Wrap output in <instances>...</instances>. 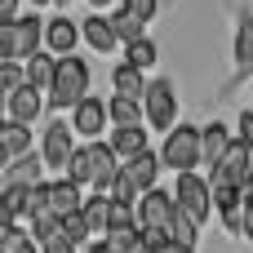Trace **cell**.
<instances>
[{
  "instance_id": "cell-1",
  "label": "cell",
  "mask_w": 253,
  "mask_h": 253,
  "mask_svg": "<svg viewBox=\"0 0 253 253\" xmlns=\"http://www.w3.org/2000/svg\"><path fill=\"white\" fill-rule=\"evenodd\" d=\"M44 27L49 22H40L36 13L31 18H13V22H0V58L4 62H13V58H36L40 53V40H44Z\"/></svg>"
},
{
  "instance_id": "cell-2",
  "label": "cell",
  "mask_w": 253,
  "mask_h": 253,
  "mask_svg": "<svg viewBox=\"0 0 253 253\" xmlns=\"http://www.w3.org/2000/svg\"><path fill=\"white\" fill-rule=\"evenodd\" d=\"M89 98V67L71 53V58H58V80H53V89H49V102H58V107H80Z\"/></svg>"
},
{
  "instance_id": "cell-3",
  "label": "cell",
  "mask_w": 253,
  "mask_h": 253,
  "mask_svg": "<svg viewBox=\"0 0 253 253\" xmlns=\"http://www.w3.org/2000/svg\"><path fill=\"white\" fill-rule=\"evenodd\" d=\"M165 169H178V173H191L196 160H205V129H191V125H178L160 151Z\"/></svg>"
},
{
  "instance_id": "cell-4",
  "label": "cell",
  "mask_w": 253,
  "mask_h": 253,
  "mask_svg": "<svg viewBox=\"0 0 253 253\" xmlns=\"http://www.w3.org/2000/svg\"><path fill=\"white\" fill-rule=\"evenodd\" d=\"M173 200L196 218V227L213 213V187L200 178V173H178V187H173Z\"/></svg>"
},
{
  "instance_id": "cell-5",
  "label": "cell",
  "mask_w": 253,
  "mask_h": 253,
  "mask_svg": "<svg viewBox=\"0 0 253 253\" xmlns=\"http://www.w3.org/2000/svg\"><path fill=\"white\" fill-rule=\"evenodd\" d=\"M249 178H253V151L236 138L231 151L222 156V165L213 169V182H227V187H236V191H249Z\"/></svg>"
},
{
  "instance_id": "cell-6",
  "label": "cell",
  "mask_w": 253,
  "mask_h": 253,
  "mask_svg": "<svg viewBox=\"0 0 253 253\" xmlns=\"http://www.w3.org/2000/svg\"><path fill=\"white\" fill-rule=\"evenodd\" d=\"M142 107H147V120H151L156 129H169V125H173V107H178V98H173V84H169V80H156V84H147V98H142Z\"/></svg>"
},
{
  "instance_id": "cell-7",
  "label": "cell",
  "mask_w": 253,
  "mask_h": 253,
  "mask_svg": "<svg viewBox=\"0 0 253 253\" xmlns=\"http://www.w3.org/2000/svg\"><path fill=\"white\" fill-rule=\"evenodd\" d=\"M173 196L169 191H147L142 200H138V227L142 231H151V227H169V218H173Z\"/></svg>"
},
{
  "instance_id": "cell-8",
  "label": "cell",
  "mask_w": 253,
  "mask_h": 253,
  "mask_svg": "<svg viewBox=\"0 0 253 253\" xmlns=\"http://www.w3.org/2000/svg\"><path fill=\"white\" fill-rule=\"evenodd\" d=\"M71 156H76V147H71V129H67V125H49V129H44V165L67 169Z\"/></svg>"
},
{
  "instance_id": "cell-9",
  "label": "cell",
  "mask_w": 253,
  "mask_h": 253,
  "mask_svg": "<svg viewBox=\"0 0 253 253\" xmlns=\"http://www.w3.org/2000/svg\"><path fill=\"white\" fill-rule=\"evenodd\" d=\"M107 116H111V107H107L102 98H84V102L71 111V129H76V133H102Z\"/></svg>"
},
{
  "instance_id": "cell-10",
  "label": "cell",
  "mask_w": 253,
  "mask_h": 253,
  "mask_svg": "<svg viewBox=\"0 0 253 253\" xmlns=\"http://www.w3.org/2000/svg\"><path fill=\"white\" fill-rule=\"evenodd\" d=\"M84 31L71 22V18H53L49 27H44V44L58 53V58H71V49H76V40H80Z\"/></svg>"
},
{
  "instance_id": "cell-11",
  "label": "cell",
  "mask_w": 253,
  "mask_h": 253,
  "mask_svg": "<svg viewBox=\"0 0 253 253\" xmlns=\"http://www.w3.org/2000/svg\"><path fill=\"white\" fill-rule=\"evenodd\" d=\"M40 102H44V98H40V89H31V84H22L18 93H9V98H4V107H9V120H13V125H31V120L40 116Z\"/></svg>"
},
{
  "instance_id": "cell-12",
  "label": "cell",
  "mask_w": 253,
  "mask_h": 253,
  "mask_svg": "<svg viewBox=\"0 0 253 253\" xmlns=\"http://www.w3.org/2000/svg\"><path fill=\"white\" fill-rule=\"evenodd\" d=\"M31 191H36V187H18V182L4 187V205H0V222H4V227H13L18 213H31Z\"/></svg>"
},
{
  "instance_id": "cell-13",
  "label": "cell",
  "mask_w": 253,
  "mask_h": 253,
  "mask_svg": "<svg viewBox=\"0 0 253 253\" xmlns=\"http://www.w3.org/2000/svg\"><path fill=\"white\" fill-rule=\"evenodd\" d=\"M84 218H89L93 236H102V240H107L111 218H116V200H111V196H93V200H84Z\"/></svg>"
},
{
  "instance_id": "cell-14",
  "label": "cell",
  "mask_w": 253,
  "mask_h": 253,
  "mask_svg": "<svg viewBox=\"0 0 253 253\" xmlns=\"http://www.w3.org/2000/svg\"><path fill=\"white\" fill-rule=\"evenodd\" d=\"M53 80H58V58H49V53H36L31 62H27V84L31 89H53Z\"/></svg>"
},
{
  "instance_id": "cell-15",
  "label": "cell",
  "mask_w": 253,
  "mask_h": 253,
  "mask_svg": "<svg viewBox=\"0 0 253 253\" xmlns=\"http://www.w3.org/2000/svg\"><path fill=\"white\" fill-rule=\"evenodd\" d=\"M67 178L80 187V182H98V156H93V142L89 147H76L71 165H67Z\"/></svg>"
},
{
  "instance_id": "cell-16",
  "label": "cell",
  "mask_w": 253,
  "mask_h": 253,
  "mask_svg": "<svg viewBox=\"0 0 253 253\" xmlns=\"http://www.w3.org/2000/svg\"><path fill=\"white\" fill-rule=\"evenodd\" d=\"M80 31H84V40L98 49V53H107L120 36H116V27H111V18H89V22H80Z\"/></svg>"
},
{
  "instance_id": "cell-17",
  "label": "cell",
  "mask_w": 253,
  "mask_h": 253,
  "mask_svg": "<svg viewBox=\"0 0 253 253\" xmlns=\"http://www.w3.org/2000/svg\"><path fill=\"white\" fill-rule=\"evenodd\" d=\"M231 142H236V138H231L222 125H209V129H205V160H209V169L222 165V156L231 151Z\"/></svg>"
},
{
  "instance_id": "cell-18",
  "label": "cell",
  "mask_w": 253,
  "mask_h": 253,
  "mask_svg": "<svg viewBox=\"0 0 253 253\" xmlns=\"http://www.w3.org/2000/svg\"><path fill=\"white\" fill-rule=\"evenodd\" d=\"M165 231H169V240H173V245H182V249H191V245H196V218H191L182 205H173V218H169V227H165Z\"/></svg>"
},
{
  "instance_id": "cell-19",
  "label": "cell",
  "mask_w": 253,
  "mask_h": 253,
  "mask_svg": "<svg viewBox=\"0 0 253 253\" xmlns=\"http://www.w3.org/2000/svg\"><path fill=\"white\" fill-rule=\"evenodd\" d=\"M107 107H111L116 129H138V120H142V102H138V98H120V93H116Z\"/></svg>"
},
{
  "instance_id": "cell-20",
  "label": "cell",
  "mask_w": 253,
  "mask_h": 253,
  "mask_svg": "<svg viewBox=\"0 0 253 253\" xmlns=\"http://www.w3.org/2000/svg\"><path fill=\"white\" fill-rule=\"evenodd\" d=\"M111 151L138 160V156L147 151V133H142V129H116V133H111Z\"/></svg>"
},
{
  "instance_id": "cell-21",
  "label": "cell",
  "mask_w": 253,
  "mask_h": 253,
  "mask_svg": "<svg viewBox=\"0 0 253 253\" xmlns=\"http://www.w3.org/2000/svg\"><path fill=\"white\" fill-rule=\"evenodd\" d=\"M116 93H120V98H138V102H142V98H147V89H142V71H138V67H129V62H120V67H116Z\"/></svg>"
},
{
  "instance_id": "cell-22",
  "label": "cell",
  "mask_w": 253,
  "mask_h": 253,
  "mask_svg": "<svg viewBox=\"0 0 253 253\" xmlns=\"http://www.w3.org/2000/svg\"><path fill=\"white\" fill-rule=\"evenodd\" d=\"M107 245L120 249V253L142 249V227H138V222H129V227H111V231H107Z\"/></svg>"
},
{
  "instance_id": "cell-23",
  "label": "cell",
  "mask_w": 253,
  "mask_h": 253,
  "mask_svg": "<svg viewBox=\"0 0 253 253\" xmlns=\"http://www.w3.org/2000/svg\"><path fill=\"white\" fill-rule=\"evenodd\" d=\"M0 253H36V236H27L18 227H4L0 231Z\"/></svg>"
},
{
  "instance_id": "cell-24",
  "label": "cell",
  "mask_w": 253,
  "mask_h": 253,
  "mask_svg": "<svg viewBox=\"0 0 253 253\" xmlns=\"http://www.w3.org/2000/svg\"><path fill=\"white\" fill-rule=\"evenodd\" d=\"M111 27H116V36H120L125 44H138V40H147V36H142V27H147V22L129 18L125 9H120V13H111Z\"/></svg>"
},
{
  "instance_id": "cell-25",
  "label": "cell",
  "mask_w": 253,
  "mask_h": 253,
  "mask_svg": "<svg viewBox=\"0 0 253 253\" xmlns=\"http://www.w3.org/2000/svg\"><path fill=\"white\" fill-rule=\"evenodd\" d=\"M27 142H31V133H27V125H4V156H22L27 151Z\"/></svg>"
},
{
  "instance_id": "cell-26",
  "label": "cell",
  "mask_w": 253,
  "mask_h": 253,
  "mask_svg": "<svg viewBox=\"0 0 253 253\" xmlns=\"http://www.w3.org/2000/svg\"><path fill=\"white\" fill-rule=\"evenodd\" d=\"M129 67H138V71H147V67H156V44L151 40H138V44H129V58H125Z\"/></svg>"
},
{
  "instance_id": "cell-27",
  "label": "cell",
  "mask_w": 253,
  "mask_h": 253,
  "mask_svg": "<svg viewBox=\"0 0 253 253\" xmlns=\"http://www.w3.org/2000/svg\"><path fill=\"white\" fill-rule=\"evenodd\" d=\"M236 62H240L245 71H253V22H245L240 36H236Z\"/></svg>"
},
{
  "instance_id": "cell-28",
  "label": "cell",
  "mask_w": 253,
  "mask_h": 253,
  "mask_svg": "<svg viewBox=\"0 0 253 253\" xmlns=\"http://www.w3.org/2000/svg\"><path fill=\"white\" fill-rule=\"evenodd\" d=\"M62 231H67V236H71L76 245L93 236V227H89V218H84V209H80V213H71V218H62Z\"/></svg>"
},
{
  "instance_id": "cell-29",
  "label": "cell",
  "mask_w": 253,
  "mask_h": 253,
  "mask_svg": "<svg viewBox=\"0 0 253 253\" xmlns=\"http://www.w3.org/2000/svg\"><path fill=\"white\" fill-rule=\"evenodd\" d=\"M125 13H129V18H138V22H151L156 0H125Z\"/></svg>"
},
{
  "instance_id": "cell-30",
  "label": "cell",
  "mask_w": 253,
  "mask_h": 253,
  "mask_svg": "<svg viewBox=\"0 0 253 253\" xmlns=\"http://www.w3.org/2000/svg\"><path fill=\"white\" fill-rule=\"evenodd\" d=\"M40 253H76V240H71L67 231H58L53 240H44V245H40Z\"/></svg>"
},
{
  "instance_id": "cell-31",
  "label": "cell",
  "mask_w": 253,
  "mask_h": 253,
  "mask_svg": "<svg viewBox=\"0 0 253 253\" xmlns=\"http://www.w3.org/2000/svg\"><path fill=\"white\" fill-rule=\"evenodd\" d=\"M0 84H4V98L22 89V76H18V67H13V62H4V67H0Z\"/></svg>"
},
{
  "instance_id": "cell-32",
  "label": "cell",
  "mask_w": 253,
  "mask_h": 253,
  "mask_svg": "<svg viewBox=\"0 0 253 253\" xmlns=\"http://www.w3.org/2000/svg\"><path fill=\"white\" fill-rule=\"evenodd\" d=\"M240 142L253 151V111H245V116H240Z\"/></svg>"
},
{
  "instance_id": "cell-33",
  "label": "cell",
  "mask_w": 253,
  "mask_h": 253,
  "mask_svg": "<svg viewBox=\"0 0 253 253\" xmlns=\"http://www.w3.org/2000/svg\"><path fill=\"white\" fill-rule=\"evenodd\" d=\"M245 236L253 240V196H245Z\"/></svg>"
},
{
  "instance_id": "cell-34",
  "label": "cell",
  "mask_w": 253,
  "mask_h": 253,
  "mask_svg": "<svg viewBox=\"0 0 253 253\" xmlns=\"http://www.w3.org/2000/svg\"><path fill=\"white\" fill-rule=\"evenodd\" d=\"M13 4H18V0H0V18H4V22H13Z\"/></svg>"
},
{
  "instance_id": "cell-35",
  "label": "cell",
  "mask_w": 253,
  "mask_h": 253,
  "mask_svg": "<svg viewBox=\"0 0 253 253\" xmlns=\"http://www.w3.org/2000/svg\"><path fill=\"white\" fill-rule=\"evenodd\" d=\"M89 253H120V249H111L107 240H98V245H93V249H89Z\"/></svg>"
},
{
  "instance_id": "cell-36",
  "label": "cell",
  "mask_w": 253,
  "mask_h": 253,
  "mask_svg": "<svg viewBox=\"0 0 253 253\" xmlns=\"http://www.w3.org/2000/svg\"><path fill=\"white\" fill-rule=\"evenodd\" d=\"M160 253H191V249H182V245H169V249H160Z\"/></svg>"
},
{
  "instance_id": "cell-37",
  "label": "cell",
  "mask_w": 253,
  "mask_h": 253,
  "mask_svg": "<svg viewBox=\"0 0 253 253\" xmlns=\"http://www.w3.org/2000/svg\"><path fill=\"white\" fill-rule=\"evenodd\" d=\"M245 196H253V178H249V191H245Z\"/></svg>"
},
{
  "instance_id": "cell-38",
  "label": "cell",
  "mask_w": 253,
  "mask_h": 253,
  "mask_svg": "<svg viewBox=\"0 0 253 253\" xmlns=\"http://www.w3.org/2000/svg\"><path fill=\"white\" fill-rule=\"evenodd\" d=\"M93 4H111V0H93Z\"/></svg>"
},
{
  "instance_id": "cell-39",
  "label": "cell",
  "mask_w": 253,
  "mask_h": 253,
  "mask_svg": "<svg viewBox=\"0 0 253 253\" xmlns=\"http://www.w3.org/2000/svg\"><path fill=\"white\" fill-rule=\"evenodd\" d=\"M58 4H71V0H58Z\"/></svg>"
},
{
  "instance_id": "cell-40",
  "label": "cell",
  "mask_w": 253,
  "mask_h": 253,
  "mask_svg": "<svg viewBox=\"0 0 253 253\" xmlns=\"http://www.w3.org/2000/svg\"><path fill=\"white\" fill-rule=\"evenodd\" d=\"M36 4H49V0H36Z\"/></svg>"
}]
</instances>
